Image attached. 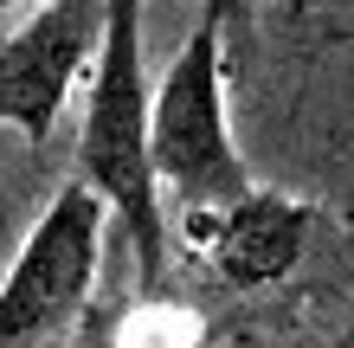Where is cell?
<instances>
[{"label": "cell", "instance_id": "3", "mask_svg": "<svg viewBox=\"0 0 354 348\" xmlns=\"http://www.w3.org/2000/svg\"><path fill=\"white\" fill-rule=\"evenodd\" d=\"M103 219L110 213L77 181L52 194V207L32 219L26 245L13 252L7 277H0V348H46L58 329H71L91 310Z\"/></svg>", "mask_w": 354, "mask_h": 348}, {"label": "cell", "instance_id": "6", "mask_svg": "<svg viewBox=\"0 0 354 348\" xmlns=\"http://www.w3.org/2000/svg\"><path fill=\"white\" fill-rule=\"evenodd\" d=\"M77 322H84V348H194V316L174 297H136L110 310L91 303Z\"/></svg>", "mask_w": 354, "mask_h": 348}, {"label": "cell", "instance_id": "4", "mask_svg": "<svg viewBox=\"0 0 354 348\" xmlns=\"http://www.w3.org/2000/svg\"><path fill=\"white\" fill-rule=\"evenodd\" d=\"M103 0H46L0 39V129L46 142L97 58Z\"/></svg>", "mask_w": 354, "mask_h": 348}, {"label": "cell", "instance_id": "1", "mask_svg": "<svg viewBox=\"0 0 354 348\" xmlns=\"http://www.w3.org/2000/svg\"><path fill=\"white\" fill-rule=\"evenodd\" d=\"M142 7L149 0H103L97 58L84 71V122H77V168L103 213L122 219L136 252V297H168V207L149 168V58H142Z\"/></svg>", "mask_w": 354, "mask_h": 348}, {"label": "cell", "instance_id": "7", "mask_svg": "<svg viewBox=\"0 0 354 348\" xmlns=\"http://www.w3.org/2000/svg\"><path fill=\"white\" fill-rule=\"evenodd\" d=\"M200 13H213L225 33H232V19H245V0H200Z\"/></svg>", "mask_w": 354, "mask_h": 348}, {"label": "cell", "instance_id": "8", "mask_svg": "<svg viewBox=\"0 0 354 348\" xmlns=\"http://www.w3.org/2000/svg\"><path fill=\"white\" fill-rule=\"evenodd\" d=\"M7 7H26L32 13V7H46V0H0V13H7Z\"/></svg>", "mask_w": 354, "mask_h": 348}, {"label": "cell", "instance_id": "5", "mask_svg": "<svg viewBox=\"0 0 354 348\" xmlns=\"http://www.w3.org/2000/svg\"><path fill=\"white\" fill-rule=\"evenodd\" d=\"M309 226H316V207L309 200H290L277 187H252L239 194L232 207L206 213V219H180V239L206 258V271L232 291H270L297 271Z\"/></svg>", "mask_w": 354, "mask_h": 348}, {"label": "cell", "instance_id": "2", "mask_svg": "<svg viewBox=\"0 0 354 348\" xmlns=\"http://www.w3.org/2000/svg\"><path fill=\"white\" fill-rule=\"evenodd\" d=\"M149 168L161 200H174L180 219H206L252 194L258 181L245 174L232 104H225V26L213 13L194 19L180 39L174 65L149 84Z\"/></svg>", "mask_w": 354, "mask_h": 348}]
</instances>
